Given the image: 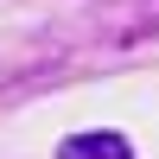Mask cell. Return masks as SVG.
Masks as SVG:
<instances>
[{"label":"cell","mask_w":159,"mask_h":159,"mask_svg":"<svg viewBox=\"0 0 159 159\" xmlns=\"http://www.w3.org/2000/svg\"><path fill=\"white\" fill-rule=\"evenodd\" d=\"M57 159H140V153L121 127H89V134H64Z\"/></svg>","instance_id":"1"}]
</instances>
